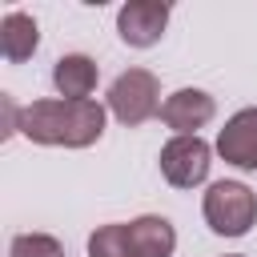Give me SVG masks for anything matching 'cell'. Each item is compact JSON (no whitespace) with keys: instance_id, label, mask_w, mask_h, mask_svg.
Listing matches in <instances>:
<instances>
[{"instance_id":"6da1fadb","label":"cell","mask_w":257,"mask_h":257,"mask_svg":"<svg viewBox=\"0 0 257 257\" xmlns=\"http://www.w3.org/2000/svg\"><path fill=\"white\" fill-rule=\"evenodd\" d=\"M20 133L44 149H88L104 137V104L96 100H32L20 108Z\"/></svg>"},{"instance_id":"7a4b0ae2","label":"cell","mask_w":257,"mask_h":257,"mask_svg":"<svg viewBox=\"0 0 257 257\" xmlns=\"http://www.w3.org/2000/svg\"><path fill=\"white\" fill-rule=\"evenodd\" d=\"M201 213L217 237H245L257 225V193L245 181H213L205 189Z\"/></svg>"},{"instance_id":"3957f363","label":"cell","mask_w":257,"mask_h":257,"mask_svg":"<svg viewBox=\"0 0 257 257\" xmlns=\"http://www.w3.org/2000/svg\"><path fill=\"white\" fill-rule=\"evenodd\" d=\"M161 80L149 72V68H124L112 84H108V112L124 124V128H137L145 124L149 116L161 112Z\"/></svg>"},{"instance_id":"277c9868","label":"cell","mask_w":257,"mask_h":257,"mask_svg":"<svg viewBox=\"0 0 257 257\" xmlns=\"http://www.w3.org/2000/svg\"><path fill=\"white\" fill-rule=\"evenodd\" d=\"M157 161H161V177L173 189H197V185L209 181L213 149L201 137H169Z\"/></svg>"},{"instance_id":"5b68a950","label":"cell","mask_w":257,"mask_h":257,"mask_svg":"<svg viewBox=\"0 0 257 257\" xmlns=\"http://www.w3.org/2000/svg\"><path fill=\"white\" fill-rule=\"evenodd\" d=\"M169 28V4L161 0H128L116 12V32L128 48H153Z\"/></svg>"},{"instance_id":"8992f818","label":"cell","mask_w":257,"mask_h":257,"mask_svg":"<svg viewBox=\"0 0 257 257\" xmlns=\"http://www.w3.org/2000/svg\"><path fill=\"white\" fill-rule=\"evenodd\" d=\"M213 116H217V100L205 88H177L161 104V120L173 128V137H197V128H205Z\"/></svg>"},{"instance_id":"52a82bcc","label":"cell","mask_w":257,"mask_h":257,"mask_svg":"<svg viewBox=\"0 0 257 257\" xmlns=\"http://www.w3.org/2000/svg\"><path fill=\"white\" fill-rule=\"evenodd\" d=\"M225 165L241 169V173H257V108H241L225 120V128L217 133V145Z\"/></svg>"},{"instance_id":"ba28073f","label":"cell","mask_w":257,"mask_h":257,"mask_svg":"<svg viewBox=\"0 0 257 257\" xmlns=\"http://www.w3.org/2000/svg\"><path fill=\"white\" fill-rule=\"evenodd\" d=\"M96 80H100V68L84 52H64L52 64V84H56L60 100H92Z\"/></svg>"},{"instance_id":"9c48e42d","label":"cell","mask_w":257,"mask_h":257,"mask_svg":"<svg viewBox=\"0 0 257 257\" xmlns=\"http://www.w3.org/2000/svg\"><path fill=\"white\" fill-rule=\"evenodd\" d=\"M124 229H128V257H173L177 249V229L169 217L145 213L133 217Z\"/></svg>"},{"instance_id":"30bf717a","label":"cell","mask_w":257,"mask_h":257,"mask_svg":"<svg viewBox=\"0 0 257 257\" xmlns=\"http://www.w3.org/2000/svg\"><path fill=\"white\" fill-rule=\"evenodd\" d=\"M36 48H40V28H36V20H32L28 12H20V8L4 12V16H0V52H4V60H8V64H24Z\"/></svg>"},{"instance_id":"8fae6325","label":"cell","mask_w":257,"mask_h":257,"mask_svg":"<svg viewBox=\"0 0 257 257\" xmlns=\"http://www.w3.org/2000/svg\"><path fill=\"white\" fill-rule=\"evenodd\" d=\"M88 257H128V229H124V221L100 225L88 237Z\"/></svg>"},{"instance_id":"7c38bea8","label":"cell","mask_w":257,"mask_h":257,"mask_svg":"<svg viewBox=\"0 0 257 257\" xmlns=\"http://www.w3.org/2000/svg\"><path fill=\"white\" fill-rule=\"evenodd\" d=\"M8 257H64V245L52 233H16Z\"/></svg>"},{"instance_id":"4fadbf2b","label":"cell","mask_w":257,"mask_h":257,"mask_svg":"<svg viewBox=\"0 0 257 257\" xmlns=\"http://www.w3.org/2000/svg\"><path fill=\"white\" fill-rule=\"evenodd\" d=\"M225 257H245V253H225Z\"/></svg>"}]
</instances>
